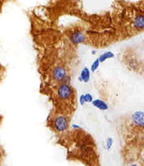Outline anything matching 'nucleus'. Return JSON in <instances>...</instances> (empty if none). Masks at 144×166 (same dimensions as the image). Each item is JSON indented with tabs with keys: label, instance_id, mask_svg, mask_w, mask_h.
<instances>
[{
	"label": "nucleus",
	"instance_id": "obj_5",
	"mask_svg": "<svg viewBox=\"0 0 144 166\" xmlns=\"http://www.w3.org/2000/svg\"><path fill=\"white\" fill-rule=\"evenodd\" d=\"M70 40L73 43V44H80L83 43L85 41V35L82 32L80 31H77V32H73L70 34L69 36Z\"/></svg>",
	"mask_w": 144,
	"mask_h": 166
},
{
	"label": "nucleus",
	"instance_id": "obj_7",
	"mask_svg": "<svg viewBox=\"0 0 144 166\" xmlns=\"http://www.w3.org/2000/svg\"><path fill=\"white\" fill-rule=\"evenodd\" d=\"M90 78H91V72H90L89 68L86 67L81 70L79 80H80V81H83L84 83H87L90 81Z\"/></svg>",
	"mask_w": 144,
	"mask_h": 166
},
{
	"label": "nucleus",
	"instance_id": "obj_8",
	"mask_svg": "<svg viewBox=\"0 0 144 166\" xmlns=\"http://www.w3.org/2000/svg\"><path fill=\"white\" fill-rule=\"evenodd\" d=\"M115 53H114L113 52H111V51H107V52H103L102 54L100 55L99 58H98V60H99L100 63H103V62L107 61L108 60H110V59L115 58Z\"/></svg>",
	"mask_w": 144,
	"mask_h": 166
},
{
	"label": "nucleus",
	"instance_id": "obj_6",
	"mask_svg": "<svg viewBox=\"0 0 144 166\" xmlns=\"http://www.w3.org/2000/svg\"><path fill=\"white\" fill-rule=\"evenodd\" d=\"M91 103L94 107H96L99 110H101V111H106L109 107L108 104L101 99H95Z\"/></svg>",
	"mask_w": 144,
	"mask_h": 166
},
{
	"label": "nucleus",
	"instance_id": "obj_4",
	"mask_svg": "<svg viewBox=\"0 0 144 166\" xmlns=\"http://www.w3.org/2000/svg\"><path fill=\"white\" fill-rule=\"evenodd\" d=\"M143 111L142 110H138L132 114L131 116V122L132 124L134 125L136 128L140 129L141 130L143 129L144 125V120H143Z\"/></svg>",
	"mask_w": 144,
	"mask_h": 166
},
{
	"label": "nucleus",
	"instance_id": "obj_10",
	"mask_svg": "<svg viewBox=\"0 0 144 166\" xmlns=\"http://www.w3.org/2000/svg\"><path fill=\"white\" fill-rule=\"evenodd\" d=\"M114 144V139L112 137H108L107 140H106V143H105V148L107 150H110L112 146Z\"/></svg>",
	"mask_w": 144,
	"mask_h": 166
},
{
	"label": "nucleus",
	"instance_id": "obj_1",
	"mask_svg": "<svg viewBox=\"0 0 144 166\" xmlns=\"http://www.w3.org/2000/svg\"><path fill=\"white\" fill-rule=\"evenodd\" d=\"M70 120L68 116H62V115H57L53 117L51 121V125L53 127V129L56 132L62 133L66 131L69 127Z\"/></svg>",
	"mask_w": 144,
	"mask_h": 166
},
{
	"label": "nucleus",
	"instance_id": "obj_11",
	"mask_svg": "<svg viewBox=\"0 0 144 166\" xmlns=\"http://www.w3.org/2000/svg\"><path fill=\"white\" fill-rule=\"evenodd\" d=\"M84 98H85V101H86V102H90V103H91V102L94 100L93 94H90V93H86V94H84Z\"/></svg>",
	"mask_w": 144,
	"mask_h": 166
},
{
	"label": "nucleus",
	"instance_id": "obj_12",
	"mask_svg": "<svg viewBox=\"0 0 144 166\" xmlns=\"http://www.w3.org/2000/svg\"><path fill=\"white\" fill-rule=\"evenodd\" d=\"M80 105H81V106H83V105H85V103H86V101H85V98H84V94H81V95L80 96Z\"/></svg>",
	"mask_w": 144,
	"mask_h": 166
},
{
	"label": "nucleus",
	"instance_id": "obj_3",
	"mask_svg": "<svg viewBox=\"0 0 144 166\" xmlns=\"http://www.w3.org/2000/svg\"><path fill=\"white\" fill-rule=\"evenodd\" d=\"M52 79L54 82H64L67 79V72L65 67L57 66L52 72Z\"/></svg>",
	"mask_w": 144,
	"mask_h": 166
},
{
	"label": "nucleus",
	"instance_id": "obj_9",
	"mask_svg": "<svg viewBox=\"0 0 144 166\" xmlns=\"http://www.w3.org/2000/svg\"><path fill=\"white\" fill-rule=\"evenodd\" d=\"M100 65H101V63H100V61H99V60H98V59L94 60V61H93V63H92V65H91L90 69H89V70H90V72H91V73H95V71L99 68Z\"/></svg>",
	"mask_w": 144,
	"mask_h": 166
},
{
	"label": "nucleus",
	"instance_id": "obj_13",
	"mask_svg": "<svg viewBox=\"0 0 144 166\" xmlns=\"http://www.w3.org/2000/svg\"><path fill=\"white\" fill-rule=\"evenodd\" d=\"M128 166H139V164L136 163H130Z\"/></svg>",
	"mask_w": 144,
	"mask_h": 166
},
{
	"label": "nucleus",
	"instance_id": "obj_2",
	"mask_svg": "<svg viewBox=\"0 0 144 166\" xmlns=\"http://www.w3.org/2000/svg\"><path fill=\"white\" fill-rule=\"evenodd\" d=\"M73 88L68 82H62L57 88V97L61 101L70 100L73 96Z\"/></svg>",
	"mask_w": 144,
	"mask_h": 166
}]
</instances>
